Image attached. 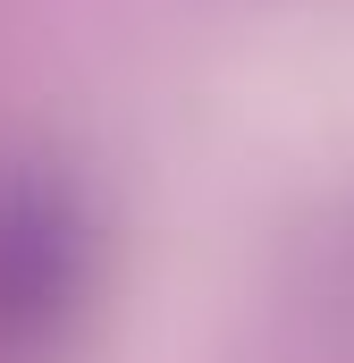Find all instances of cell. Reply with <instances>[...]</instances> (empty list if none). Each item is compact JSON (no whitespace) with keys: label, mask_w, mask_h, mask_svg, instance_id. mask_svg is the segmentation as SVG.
<instances>
[{"label":"cell","mask_w":354,"mask_h":363,"mask_svg":"<svg viewBox=\"0 0 354 363\" xmlns=\"http://www.w3.org/2000/svg\"><path fill=\"white\" fill-rule=\"evenodd\" d=\"M85 296V220L51 186H0V355L42 347Z\"/></svg>","instance_id":"1"}]
</instances>
